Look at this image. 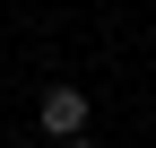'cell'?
<instances>
[{
	"instance_id": "6da1fadb",
	"label": "cell",
	"mask_w": 156,
	"mask_h": 148,
	"mask_svg": "<svg viewBox=\"0 0 156 148\" xmlns=\"http://www.w3.org/2000/svg\"><path fill=\"white\" fill-rule=\"evenodd\" d=\"M35 131H44V139L87 131V96H78V87H44V105H35Z\"/></svg>"
},
{
	"instance_id": "7a4b0ae2",
	"label": "cell",
	"mask_w": 156,
	"mask_h": 148,
	"mask_svg": "<svg viewBox=\"0 0 156 148\" xmlns=\"http://www.w3.org/2000/svg\"><path fill=\"white\" fill-rule=\"evenodd\" d=\"M52 148H104V139H95V131H69V139H52Z\"/></svg>"
},
{
	"instance_id": "3957f363",
	"label": "cell",
	"mask_w": 156,
	"mask_h": 148,
	"mask_svg": "<svg viewBox=\"0 0 156 148\" xmlns=\"http://www.w3.org/2000/svg\"><path fill=\"white\" fill-rule=\"evenodd\" d=\"M0 148H26V139H0Z\"/></svg>"
}]
</instances>
